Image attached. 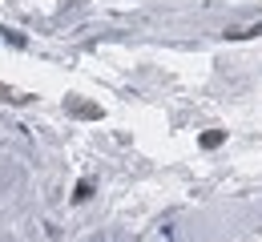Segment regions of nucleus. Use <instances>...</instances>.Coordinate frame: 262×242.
Masks as SVG:
<instances>
[]
</instances>
